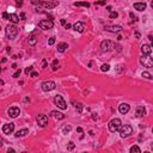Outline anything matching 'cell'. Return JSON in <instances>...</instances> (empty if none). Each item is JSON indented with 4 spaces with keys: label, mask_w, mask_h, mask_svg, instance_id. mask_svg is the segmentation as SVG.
<instances>
[{
    "label": "cell",
    "mask_w": 153,
    "mask_h": 153,
    "mask_svg": "<svg viewBox=\"0 0 153 153\" xmlns=\"http://www.w3.org/2000/svg\"><path fill=\"white\" fill-rule=\"evenodd\" d=\"M77 132H78V133H83V128H81V127H78V128H77Z\"/></svg>",
    "instance_id": "obj_43"
},
{
    "label": "cell",
    "mask_w": 153,
    "mask_h": 153,
    "mask_svg": "<svg viewBox=\"0 0 153 153\" xmlns=\"http://www.w3.org/2000/svg\"><path fill=\"white\" fill-rule=\"evenodd\" d=\"M2 18H4V19H10V13L4 12V13H2Z\"/></svg>",
    "instance_id": "obj_37"
},
{
    "label": "cell",
    "mask_w": 153,
    "mask_h": 153,
    "mask_svg": "<svg viewBox=\"0 0 153 153\" xmlns=\"http://www.w3.org/2000/svg\"><path fill=\"white\" fill-rule=\"evenodd\" d=\"M12 68H14V69H16V68H18V66H17L16 63H13V65H12Z\"/></svg>",
    "instance_id": "obj_50"
},
{
    "label": "cell",
    "mask_w": 153,
    "mask_h": 153,
    "mask_svg": "<svg viewBox=\"0 0 153 153\" xmlns=\"http://www.w3.org/2000/svg\"><path fill=\"white\" fill-rule=\"evenodd\" d=\"M107 10L109 12H111V6H107Z\"/></svg>",
    "instance_id": "obj_49"
},
{
    "label": "cell",
    "mask_w": 153,
    "mask_h": 153,
    "mask_svg": "<svg viewBox=\"0 0 153 153\" xmlns=\"http://www.w3.org/2000/svg\"><path fill=\"white\" fill-rule=\"evenodd\" d=\"M129 16H130V17H132V18H133L134 20H136V17L134 16V13H132V12H130V13H129Z\"/></svg>",
    "instance_id": "obj_45"
},
{
    "label": "cell",
    "mask_w": 153,
    "mask_h": 153,
    "mask_svg": "<svg viewBox=\"0 0 153 153\" xmlns=\"http://www.w3.org/2000/svg\"><path fill=\"white\" fill-rule=\"evenodd\" d=\"M41 87H42V90L44 92H49V91H53V90L56 89V84L54 81H52V80H48V81H43Z\"/></svg>",
    "instance_id": "obj_6"
},
{
    "label": "cell",
    "mask_w": 153,
    "mask_h": 153,
    "mask_svg": "<svg viewBox=\"0 0 153 153\" xmlns=\"http://www.w3.org/2000/svg\"><path fill=\"white\" fill-rule=\"evenodd\" d=\"M140 63L144 67L151 68L153 66V60H152V58H151V55H142L140 58Z\"/></svg>",
    "instance_id": "obj_5"
},
{
    "label": "cell",
    "mask_w": 153,
    "mask_h": 153,
    "mask_svg": "<svg viewBox=\"0 0 153 153\" xmlns=\"http://www.w3.org/2000/svg\"><path fill=\"white\" fill-rule=\"evenodd\" d=\"M52 115H53V117H55L56 120H63L65 119V115L62 113H59V111H52Z\"/></svg>",
    "instance_id": "obj_21"
},
{
    "label": "cell",
    "mask_w": 153,
    "mask_h": 153,
    "mask_svg": "<svg viewBox=\"0 0 153 153\" xmlns=\"http://www.w3.org/2000/svg\"><path fill=\"white\" fill-rule=\"evenodd\" d=\"M130 153H141V150L139 148V146H132L130 147Z\"/></svg>",
    "instance_id": "obj_25"
},
{
    "label": "cell",
    "mask_w": 153,
    "mask_h": 153,
    "mask_svg": "<svg viewBox=\"0 0 153 153\" xmlns=\"http://www.w3.org/2000/svg\"><path fill=\"white\" fill-rule=\"evenodd\" d=\"M141 77H144V78H146V79H152V75H151V74L148 73V72H142V73H141Z\"/></svg>",
    "instance_id": "obj_31"
},
{
    "label": "cell",
    "mask_w": 153,
    "mask_h": 153,
    "mask_svg": "<svg viewBox=\"0 0 153 153\" xmlns=\"http://www.w3.org/2000/svg\"><path fill=\"white\" fill-rule=\"evenodd\" d=\"M141 52H142V55H151L152 53V47L150 44H142L141 46Z\"/></svg>",
    "instance_id": "obj_16"
},
{
    "label": "cell",
    "mask_w": 153,
    "mask_h": 153,
    "mask_svg": "<svg viewBox=\"0 0 153 153\" xmlns=\"http://www.w3.org/2000/svg\"><path fill=\"white\" fill-rule=\"evenodd\" d=\"M54 103H55V105L59 108V109H61V110L67 109L66 102H65V99H63V97L60 96V94H56V96H55V98H54Z\"/></svg>",
    "instance_id": "obj_4"
},
{
    "label": "cell",
    "mask_w": 153,
    "mask_h": 153,
    "mask_svg": "<svg viewBox=\"0 0 153 153\" xmlns=\"http://www.w3.org/2000/svg\"><path fill=\"white\" fill-rule=\"evenodd\" d=\"M73 29L75 31H78V32H84L85 31V24L84 23H81V22H77L75 24H73Z\"/></svg>",
    "instance_id": "obj_15"
},
{
    "label": "cell",
    "mask_w": 153,
    "mask_h": 153,
    "mask_svg": "<svg viewBox=\"0 0 153 153\" xmlns=\"http://www.w3.org/2000/svg\"><path fill=\"white\" fill-rule=\"evenodd\" d=\"M74 6H78V7H87V8H89V7H90V4H89V2H86V1H78V2H74L73 4Z\"/></svg>",
    "instance_id": "obj_24"
},
{
    "label": "cell",
    "mask_w": 153,
    "mask_h": 153,
    "mask_svg": "<svg viewBox=\"0 0 153 153\" xmlns=\"http://www.w3.org/2000/svg\"><path fill=\"white\" fill-rule=\"evenodd\" d=\"M117 17H119V13L115 12V11H111L110 14H109V18H111V19H115V18H117Z\"/></svg>",
    "instance_id": "obj_30"
},
{
    "label": "cell",
    "mask_w": 153,
    "mask_h": 153,
    "mask_svg": "<svg viewBox=\"0 0 153 153\" xmlns=\"http://www.w3.org/2000/svg\"><path fill=\"white\" fill-rule=\"evenodd\" d=\"M14 130V123H6V124H4L2 126V132H4V134H11L13 133Z\"/></svg>",
    "instance_id": "obj_11"
},
{
    "label": "cell",
    "mask_w": 153,
    "mask_h": 153,
    "mask_svg": "<svg viewBox=\"0 0 153 153\" xmlns=\"http://www.w3.org/2000/svg\"><path fill=\"white\" fill-rule=\"evenodd\" d=\"M135 114H136L138 117H142V116L146 115V109L142 107V105H138V107H136V111H135Z\"/></svg>",
    "instance_id": "obj_17"
},
{
    "label": "cell",
    "mask_w": 153,
    "mask_h": 153,
    "mask_svg": "<svg viewBox=\"0 0 153 153\" xmlns=\"http://www.w3.org/2000/svg\"><path fill=\"white\" fill-rule=\"evenodd\" d=\"M2 146V141H1V140H0V147Z\"/></svg>",
    "instance_id": "obj_53"
},
{
    "label": "cell",
    "mask_w": 153,
    "mask_h": 153,
    "mask_svg": "<svg viewBox=\"0 0 153 153\" xmlns=\"http://www.w3.org/2000/svg\"><path fill=\"white\" fill-rule=\"evenodd\" d=\"M58 66H59V61H58V60H54L53 61V65H52L53 71H56V69H58Z\"/></svg>",
    "instance_id": "obj_32"
},
{
    "label": "cell",
    "mask_w": 153,
    "mask_h": 153,
    "mask_svg": "<svg viewBox=\"0 0 153 153\" xmlns=\"http://www.w3.org/2000/svg\"><path fill=\"white\" fill-rule=\"evenodd\" d=\"M20 73H22V71H20V69H17V71H16V73L13 74V78H18V77L20 75Z\"/></svg>",
    "instance_id": "obj_36"
},
{
    "label": "cell",
    "mask_w": 153,
    "mask_h": 153,
    "mask_svg": "<svg viewBox=\"0 0 153 153\" xmlns=\"http://www.w3.org/2000/svg\"><path fill=\"white\" fill-rule=\"evenodd\" d=\"M96 4H97V5H102V6H103V5H105V0H100V1H97Z\"/></svg>",
    "instance_id": "obj_39"
},
{
    "label": "cell",
    "mask_w": 153,
    "mask_h": 153,
    "mask_svg": "<svg viewBox=\"0 0 153 153\" xmlns=\"http://www.w3.org/2000/svg\"><path fill=\"white\" fill-rule=\"evenodd\" d=\"M148 40H150V41H153V38H152V35H148Z\"/></svg>",
    "instance_id": "obj_51"
},
{
    "label": "cell",
    "mask_w": 153,
    "mask_h": 153,
    "mask_svg": "<svg viewBox=\"0 0 153 153\" xmlns=\"http://www.w3.org/2000/svg\"><path fill=\"white\" fill-rule=\"evenodd\" d=\"M30 2H31L32 5H38V6H40L41 0H30Z\"/></svg>",
    "instance_id": "obj_35"
},
{
    "label": "cell",
    "mask_w": 153,
    "mask_h": 153,
    "mask_svg": "<svg viewBox=\"0 0 153 153\" xmlns=\"http://www.w3.org/2000/svg\"><path fill=\"white\" fill-rule=\"evenodd\" d=\"M72 130V127L69 126V124H67V126H65L63 128H62V133L63 134H67V133H69Z\"/></svg>",
    "instance_id": "obj_26"
},
{
    "label": "cell",
    "mask_w": 153,
    "mask_h": 153,
    "mask_svg": "<svg viewBox=\"0 0 153 153\" xmlns=\"http://www.w3.org/2000/svg\"><path fill=\"white\" fill-rule=\"evenodd\" d=\"M135 37H136V38H140V32L135 31Z\"/></svg>",
    "instance_id": "obj_46"
},
{
    "label": "cell",
    "mask_w": 153,
    "mask_h": 153,
    "mask_svg": "<svg viewBox=\"0 0 153 153\" xmlns=\"http://www.w3.org/2000/svg\"><path fill=\"white\" fill-rule=\"evenodd\" d=\"M121 124H122V122H121L120 119H114L109 122V124H108V128H109V130L111 132V133H116L119 129H120Z\"/></svg>",
    "instance_id": "obj_3"
},
{
    "label": "cell",
    "mask_w": 153,
    "mask_h": 153,
    "mask_svg": "<svg viewBox=\"0 0 153 153\" xmlns=\"http://www.w3.org/2000/svg\"><path fill=\"white\" fill-rule=\"evenodd\" d=\"M28 42H29V44H30V46H35V44H36V43H37V38H36V36H35V35H30V36H29V38H28Z\"/></svg>",
    "instance_id": "obj_23"
},
{
    "label": "cell",
    "mask_w": 153,
    "mask_h": 153,
    "mask_svg": "<svg viewBox=\"0 0 153 153\" xmlns=\"http://www.w3.org/2000/svg\"><path fill=\"white\" fill-rule=\"evenodd\" d=\"M74 148H75V144H74L73 141H69L68 145H67V150H68V151H73Z\"/></svg>",
    "instance_id": "obj_28"
},
{
    "label": "cell",
    "mask_w": 153,
    "mask_h": 153,
    "mask_svg": "<svg viewBox=\"0 0 153 153\" xmlns=\"http://www.w3.org/2000/svg\"><path fill=\"white\" fill-rule=\"evenodd\" d=\"M119 132H120L121 138H128V136H130L133 134V128L129 124H123V126L121 124Z\"/></svg>",
    "instance_id": "obj_2"
},
{
    "label": "cell",
    "mask_w": 153,
    "mask_h": 153,
    "mask_svg": "<svg viewBox=\"0 0 153 153\" xmlns=\"http://www.w3.org/2000/svg\"><path fill=\"white\" fill-rule=\"evenodd\" d=\"M129 110H130V107H129V104H127V103H122V104L119 105V111H120V114H122V115H126Z\"/></svg>",
    "instance_id": "obj_14"
},
{
    "label": "cell",
    "mask_w": 153,
    "mask_h": 153,
    "mask_svg": "<svg viewBox=\"0 0 153 153\" xmlns=\"http://www.w3.org/2000/svg\"><path fill=\"white\" fill-rule=\"evenodd\" d=\"M16 4H17V6H22L23 5V0H16Z\"/></svg>",
    "instance_id": "obj_40"
},
{
    "label": "cell",
    "mask_w": 153,
    "mask_h": 153,
    "mask_svg": "<svg viewBox=\"0 0 153 153\" xmlns=\"http://www.w3.org/2000/svg\"><path fill=\"white\" fill-rule=\"evenodd\" d=\"M74 105H75V109L78 110V113L79 114L83 113V104L81 103H74Z\"/></svg>",
    "instance_id": "obj_27"
},
{
    "label": "cell",
    "mask_w": 153,
    "mask_h": 153,
    "mask_svg": "<svg viewBox=\"0 0 153 153\" xmlns=\"http://www.w3.org/2000/svg\"><path fill=\"white\" fill-rule=\"evenodd\" d=\"M58 5H59V1H58V2H49V1H42V0H41V4H40V6L44 7V8H48V10L54 8V7L58 6Z\"/></svg>",
    "instance_id": "obj_13"
},
{
    "label": "cell",
    "mask_w": 153,
    "mask_h": 153,
    "mask_svg": "<svg viewBox=\"0 0 153 153\" xmlns=\"http://www.w3.org/2000/svg\"><path fill=\"white\" fill-rule=\"evenodd\" d=\"M36 121H37V124L40 127H46L48 124V117H47L46 115H43V114H41V115H37V117H36Z\"/></svg>",
    "instance_id": "obj_8"
},
{
    "label": "cell",
    "mask_w": 153,
    "mask_h": 153,
    "mask_svg": "<svg viewBox=\"0 0 153 153\" xmlns=\"http://www.w3.org/2000/svg\"><path fill=\"white\" fill-rule=\"evenodd\" d=\"M18 32H19V30L14 24H8L5 29V33H6V37L8 40H14L17 37Z\"/></svg>",
    "instance_id": "obj_1"
},
{
    "label": "cell",
    "mask_w": 153,
    "mask_h": 153,
    "mask_svg": "<svg viewBox=\"0 0 153 153\" xmlns=\"http://www.w3.org/2000/svg\"><path fill=\"white\" fill-rule=\"evenodd\" d=\"M60 23L62 24V25H65V24H66V19H61V20H60Z\"/></svg>",
    "instance_id": "obj_47"
},
{
    "label": "cell",
    "mask_w": 153,
    "mask_h": 153,
    "mask_svg": "<svg viewBox=\"0 0 153 153\" xmlns=\"http://www.w3.org/2000/svg\"><path fill=\"white\" fill-rule=\"evenodd\" d=\"M32 69H33L32 66H29V67H27V68H25V71H24V72H25V74H29V73H31V72H32Z\"/></svg>",
    "instance_id": "obj_34"
},
{
    "label": "cell",
    "mask_w": 153,
    "mask_h": 153,
    "mask_svg": "<svg viewBox=\"0 0 153 153\" xmlns=\"http://www.w3.org/2000/svg\"><path fill=\"white\" fill-rule=\"evenodd\" d=\"M109 69H110V66L108 63H104V65H102V67H100V71L102 72H108Z\"/></svg>",
    "instance_id": "obj_29"
},
{
    "label": "cell",
    "mask_w": 153,
    "mask_h": 153,
    "mask_svg": "<svg viewBox=\"0 0 153 153\" xmlns=\"http://www.w3.org/2000/svg\"><path fill=\"white\" fill-rule=\"evenodd\" d=\"M27 134H29V129L25 128V129H20V130H18L14 135H16V138H23V136H25Z\"/></svg>",
    "instance_id": "obj_20"
},
{
    "label": "cell",
    "mask_w": 153,
    "mask_h": 153,
    "mask_svg": "<svg viewBox=\"0 0 153 153\" xmlns=\"http://www.w3.org/2000/svg\"><path fill=\"white\" fill-rule=\"evenodd\" d=\"M37 75H38V72H31V73H30V77H32V78H35V77H37Z\"/></svg>",
    "instance_id": "obj_38"
},
{
    "label": "cell",
    "mask_w": 153,
    "mask_h": 153,
    "mask_svg": "<svg viewBox=\"0 0 153 153\" xmlns=\"http://www.w3.org/2000/svg\"><path fill=\"white\" fill-rule=\"evenodd\" d=\"M46 67H47V61L43 60V68H46Z\"/></svg>",
    "instance_id": "obj_48"
},
{
    "label": "cell",
    "mask_w": 153,
    "mask_h": 153,
    "mask_svg": "<svg viewBox=\"0 0 153 153\" xmlns=\"http://www.w3.org/2000/svg\"><path fill=\"white\" fill-rule=\"evenodd\" d=\"M7 114H8L10 117L16 119V117H18V115L20 114V110H19V108L18 107H11L8 110H7Z\"/></svg>",
    "instance_id": "obj_10"
},
{
    "label": "cell",
    "mask_w": 153,
    "mask_h": 153,
    "mask_svg": "<svg viewBox=\"0 0 153 153\" xmlns=\"http://www.w3.org/2000/svg\"><path fill=\"white\" fill-rule=\"evenodd\" d=\"M104 29L109 31V32H120L122 31V27L121 25H107V27H104Z\"/></svg>",
    "instance_id": "obj_12"
},
{
    "label": "cell",
    "mask_w": 153,
    "mask_h": 153,
    "mask_svg": "<svg viewBox=\"0 0 153 153\" xmlns=\"http://www.w3.org/2000/svg\"><path fill=\"white\" fill-rule=\"evenodd\" d=\"M54 43H55V37H49V40H48V44H49V46H53Z\"/></svg>",
    "instance_id": "obj_33"
},
{
    "label": "cell",
    "mask_w": 153,
    "mask_h": 153,
    "mask_svg": "<svg viewBox=\"0 0 153 153\" xmlns=\"http://www.w3.org/2000/svg\"><path fill=\"white\" fill-rule=\"evenodd\" d=\"M20 20L19 16H17L16 13H10V22H12L13 24H16V23H18Z\"/></svg>",
    "instance_id": "obj_22"
},
{
    "label": "cell",
    "mask_w": 153,
    "mask_h": 153,
    "mask_svg": "<svg viewBox=\"0 0 153 153\" xmlns=\"http://www.w3.org/2000/svg\"><path fill=\"white\" fill-rule=\"evenodd\" d=\"M97 114H92V120H97Z\"/></svg>",
    "instance_id": "obj_44"
},
{
    "label": "cell",
    "mask_w": 153,
    "mask_h": 153,
    "mask_svg": "<svg viewBox=\"0 0 153 153\" xmlns=\"http://www.w3.org/2000/svg\"><path fill=\"white\" fill-rule=\"evenodd\" d=\"M7 152H14V150H12V148H8V150H7Z\"/></svg>",
    "instance_id": "obj_52"
},
{
    "label": "cell",
    "mask_w": 153,
    "mask_h": 153,
    "mask_svg": "<svg viewBox=\"0 0 153 153\" xmlns=\"http://www.w3.org/2000/svg\"><path fill=\"white\" fill-rule=\"evenodd\" d=\"M19 18L22 20H24L25 18H27V16H25V13H24V12H22V13H20V17H19Z\"/></svg>",
    "instance_id": "obj_41"
},
{
    "label": "cell",
    "mask_w": 153,
    "mask_h": 153,
    "mask_svg": "<svg viewBox=\"0 0 153 153\" xmlns=\"http://www.w3.org/2000/svg\"><path fill=\"white\" fill-rule=\"evenodd\" d=\"M67 48H68V44H67L66 42H61V43L58 44V52L59 53H63Z\"/></svg>",
    "instance_id": "obj_19"
},
{
    "label": "cell",
    "mask_w": 153,
    "mask_h": 153,
    "mask_svg": "<svg viewBox=\"0 0 153 153\" xmlns=\"http://www.w3.org/2000/svg\"><path fill=\"white\" fill-rule=\"evenodd\" d=\"M0 29H1V27H0Z\"/></svg>",
    "instance_id": "obj_54"
},
{
    "label": "cell",
    "mask_w": 153,
    "mask_h": 153,
    "mask_svg": "<svg viewBox=\"0 0 153 153\" xmlns=\"http://www.w3.org/2000/svg\"><path fill=\"white\" fill-rule=\"evenodd\" d=\"M100 48H102L103 52H109V50H111V48H114V43L111 41L105 40L100 43Z\"/></svg>",
    "instance_id": "obj_9"
},
{
    "label": "cell",
    "mask_w": 153,
    "mask_h": 153,
    "mask_svg": "<svg viewBox=\"0 0 153 153\" xmlns=\"http://www.w3.org/2000/svg\"><path fill=\"white\" fill-rule=\"evenodd\" d=\"M63 27H65V29H71V28H72V25H71V24H68V23H66Z\"/></svg>",
    "instance_id": "obj_42"
},
{
    "label": "cell",
    "mask_w": 153,
    "mask_h": 153,
    "mask_svg": "<svg viewBox=\"0 0 153 153\" xmlns=\"http://www.w3.org/2000/svg\"><path fill=\"white\" fill-rule=\"evenodd\" d=\"M146 7H147V5L145 2H135L134 4V8L138 10V11H145Z\"/></svg>",
    "instance_id": "obj_18"
},
{
    "label": "cell",
    "mask_w": 153,
    "mask_h": 153,
    "mask_svg": "<svg viewBox=\"0 0 153 153\" xmlns=\"http://www.w3.org/2000/svg\"><path fill=\"white\" fill-rule=\"evenodd\" d=\"M38 27L42 30H50V29L54 28V23H53V20H50V19H43L38 23Z\"/></svg>",
    "instance_id": "obj_7"
}]
</instances>
